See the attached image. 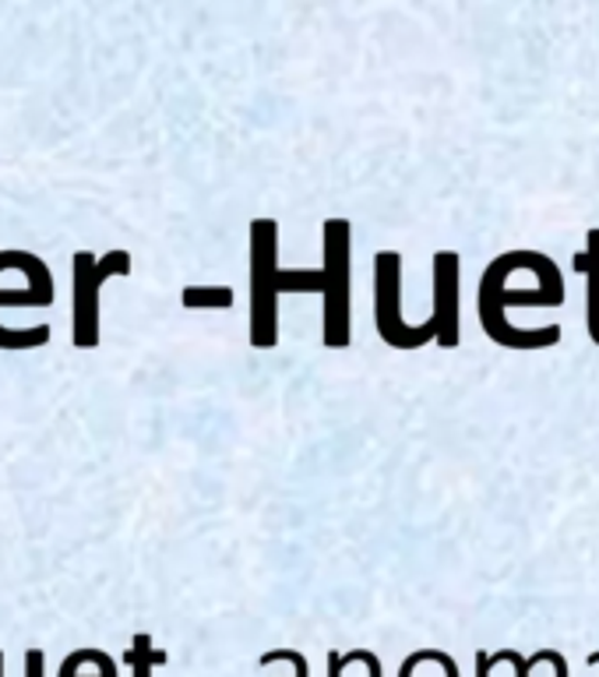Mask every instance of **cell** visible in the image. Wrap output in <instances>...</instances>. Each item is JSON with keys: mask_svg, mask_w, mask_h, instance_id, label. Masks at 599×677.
<instances>
[{"mask_svg": "<svg viewBox=\"0 0 599 677\" xmlns=\"http://www.w3.org/2000/svg\"><path fill=\"white\" fill-rule=\"evenodd\" d=\"M586 250L599 261V230H589V237H586Z\"/></svg>", "mask_w": 599, "mask_h": 677, "instance_id": "obj_16", "label": "cell"}, {"mask_svg": "<svg viewBox=\"0 0 599 677\" xmlns=\"http://www.w3.org/2000/svg\"><path fill=\"white\" fill-rule=\"evenodd\" d=\"M325 346H350V219L325 223Z\"/></svg>", "mask_w": 599, "mask_h": 677, "instance_id": "obj_4", "label": "cell"}, {"mask_svg": "<svg viewBox=\"0 0 599 677\" xmlns=\"http://www.w3.org/2000/svg\"><path fill=\"white\" fill-rule=\"evenodd\" d=\"M596 664H599V653H592V656H589V667H596Z\"/></svg>", "mask_w": 599, "mask_h": 677, "instance_id": "obj_17", "label": "cell"}, {"mask_svg": "<svg viewBox=\"0 0 599 677\" xmlns=\"http://www.w3.org/2000/svg\"><path fill=\"white\" fill-rule=\"evenodd\" d=\"M494 667H491V656L486 653H477V677H491Z\"/></svg>", "mask_w": 599, "mask_h": 677, "instance_id": "obj_15", "label": "cell"}, {"mask_svg": "<svg viewBox=\"0 0 599 677\" xmlns=\"http://www.w3.org/2000/svg\"><path fill=\"white\" fill-rule=\"evenodd\" d=\"M25 677H46V660H43L39 650L25 653Z\"/></svg>", "mask_w": 599, "mask_h": 677, "instance_id": "obj_14", "label": "cell"}, {"mask_svg": "<svg viewBox=\"0 0 599 677\" xmlns=\"http://www.w3.org/2000/svg\"><path fill=\"white\" fill-rule=\"evenodd\" d=\"M279 230L272 219L250 223V346H275V304H279V265H275Z\"/></svg>", "mask_w": 599, "mask_h": 677, "instance_id": "obj_3", "label": "cell"}, {"mask_svg": "<svg viewBox=\"0 0 599 677\" xmlns=\"http://www.w3.org/2000/svg\"><path fill=\"white\" fill-rule=\"evenodd\" d=\"M261 667H272V664H293V677H310V667H307V656L296 653V650H275V653H265L258 660Z\"/></svg>", "mask_w": 599, "mask_h": 677, "instance_id": "obj_12", "label": "cell"}, {"mask_svg": "<svg viewBox=\"0 0 599 677\" xmlns=\"http://www.w3.org/2000/svg\"><path fill=\"white\" fill-rule=\"evenodd\" d=\"M575 272H582L589 279V296H586V307H589V336L599 346V261L589 255V250H578L575 255Z\"/></svg>", "mask_w": 599, "mask_h": 677, "instance_id": "obj_9", "label": "cell"}, {"mask_svg": "<svg viewBox=\"0 0 599 677\" xmlns=\"http://www.w3.org/2000/svg\"><path fill=\"white\" fill-rule=\"evenodd\" d=\"M82 664H85V650H74V653L64 660V664H60L57 677H85V674H82ZM92 677H117V664H109V667L96 670Z\"/></svg>", "mask_w": 599, "mask_h": 677, "instance_id": "obj_13", "label": "cell"}, {"mask_svg": "<svg viewBox=\"0 0 599 677\" xmlns=\"http://www.w3.org/2000/svg\"><path fill=\"white\" fill-rule=\"evenodd\" d=\"M114 276H131L128 250H109L96 258L92 250H78L71 261V346L96 350L99 346V293Z\"/></svg>", "mask_w": 599, "mask_h": 677, "instance_id": "obj_2", "label": "cell"}, {"mask_svg": "<svg viewBox=\"0 0 599 677\" xmlns=\"http://www.w3.org/2000/svg\"><path fill=\"white\" fill-rule=\"evenodd\" d=\"M497 664H512V667H515V677H529V670H532L536 664H550L557 677H567V660H564L557 650H540V653H532L529 660L518 656L515 650H501V653H491V667H497Z\"/></svg>", "mask_w": 599, "mask_h": 677, "instance_id": "obj_8", "label": "cell"}, {"mask_svg": "<svg viewBox=\"0 0 599 677\" xmlns=\"http://www.w3.org/2000/svg\"><path fill=\"white\" fill-rule=\"evenodd\" d=\"M124 660H128V667H131L134 677H152V667L166 664V653L152 650V639H149V635H134L131 650L124 653Z\"/></svg>", "mask_w": 599, "mask_h": 677, "instance_id": "obj_10", "label": "cell"}, {"mask_svg": "<svg viewBox=\"0 0 599 677\" xmlns=\"http://www.w3.org/2000/svg\"><path fill=\"white\" fill-rule=\"evenodd\" d=\"M0 677H4V653H0Z\"/></svg>", "mask_w": 599, "mask_h": 677, "instance_id": "obj_18", "label": "cell"}, {"mask_svg": "<svg viewBox=\"0 0 599 677\" xmlns=\"http://www.w3.org/2000/svg\"><path fill=\"white\" fill-rule=\"evenodd\" d=\"M515 269H529L536 279L547 282H561L557 265L547 255H536V250H512V255H501L491 269L480 279V325L486 328V336L501 346H512V350H547V346L561 342V325H547V328H515L504 322V307H561L564 304V290L557 287H536V290H504V276Z\"/></svg>", "mask_w": 599, "mask_h": 677, "instance_id": "obj_1", "label": "cell"}, {"mask_svg": "<svg viewBox=\"0 0 599 677\" xmlns=\"http://www.w3.org/2000/svg\"><path fill=\"white\" fill-rule=\"evenodd\" d=\"M184 307H204V311H226L233 307V290L226 287H191L184 290Z\"/></svg>", "mask_w": 599, "mask_h": 677, "instance_id": "obj_11", "label": "cell"}, {"mask_svg": "<svg viewBox=\"0 0 599 677\" xmlns=\"http://www.w3.org/2000/svg\"><path fill=\"white\" fill-rule=\"evenodd\" d=\"M28 250H0V276L19 269ZM54 282H28L22 290H0V307H50ZM50 342V325L36 328H4L0 325V350H39Z\"/></svg>", "mask_w": 599, "mask_h": 677, "instance_id": "obj_6", "label": "cell"}, {"mask_svg": "<svg viewBox=\"0 0 599 677\" xmlns=\"http://www.w3.org/2000/svg\"><path fill=\"white\" fill-rule=\"evenodd\" d=\"M434 332L437 346L455 350L459 346V255L437 250L434 255Z\"/></svg>", "mask_w": 599, "mask_h": 677, "instance_id": "obj_7", "label": "cell"}, {"mask_svg": "<svg viewBox=\"0 0 599 677\" xmlns=\"http://www.w3.org/2000/svg\"><path fill=\"white\" fill-rule=\"evenodd\" d=\"M374 322L381 339L396 350H416L431 339L437 342L434 322L416 328L402 322V258L396 250H381L374 261Z\"/></svg>", "mask_w": 599, "mask_h": 677, "instance_id": "obj_5", "label": "cell"}]
</instances>
